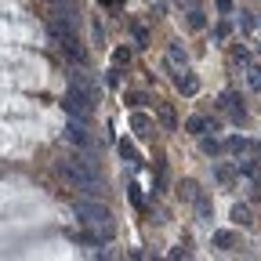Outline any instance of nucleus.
Instances as JSON below:
<instances>
[{
    "label": "nucleus",
    "mask_w": 261,
    "mask_h": 261,
    "mask_svg": "<svg viewBox=\"0 0 261 261\" xmlns=\"http://www.w3.org/2000/svg\"><path fill=\"white\" fill-rule=\"evenodd\" d=\"M65 138H69L76 149H94L91 130H84V123H76V120H69V123H65Z\"/></svg>",
    "instance_id": "39448f33"
},
{
    "label": "nucleus",
    "mask_w": 261,
    "mask_h": 261,
    "mask_svg": "<svg viewBox=\"0 0 261 261\" xmlns=\"http://www.w3.org/2000/svg\"><path fill=\"white\" fill-rule=\"evenodd\" d=\"M47 29H51V37L62 44V51L69 55L73 62H84L80 37H76V29H73V22H69V18H62V15H58V18H51V22H47Z\"/></svg>",
    "instance_id": "7ed1b4c3"
},
{
    "label": "nucleus",
    "mask_w": 261,
    "mask_h": 261,
    "mask_svg": "<svg viewBox=\"0 0 261 261\" xmlns=\"http://www.w3.org/2000/svg\"><path fill=\"white\" fill-rule=\"evenodd\" d=\"M221 109H232V116H236V120H243V116H247V113H243V102H240V94H236V91H225V94H221Z\"/></svg>",
    "instance_id": "0eeeda50"
},
{
    "label": "nucleus",
    "mask_w": 261,
    "mask_h": 261,
    "mask_svg": "<svg viewBox=\"0 0 261 261\" xmlns=\"http://www.w3.org/2000/svg\"><path fill=\"white\" fill-rule=\"evenodd\" d=\"M91 106H94V102H91V91L76 80V84L69 87V94H65V109H69V113L80 120V116H87V113H91Z\"/></svg>",
    "instance_id": "20e7f679"
},
{
    "label": "nucleus",
    "mask_w": 261,
    "mask_h": 261,
    "mask_svg": "<svg viewBox=\"0 0 261 261\" xmlns=\"http://www.w3.org/2000/svg\"><path fill=\"white\" fill-rule=\"evenodd\" d=\"M225 149L240 156V152H247V149H250V142H247V138H228V142H225Z\"/></svg>",
    "instance_id": "f8f14e48"
},
{
    "label": "nucleus",
    "mask_w": 261,
    "mask_h": 261,
    "mask_svg": "<svg viewBox=\"0 0 261 261\" xmlns=\"http://www.w3.org/2000/svg\"><path fill=\"white\" fill-rule=\"evenodd\" d=\"M55 174L65 181V185H73L80 192H98L102 185H98V174H94V163L87 156H73V160H58L55 163Z\"/></svg>",
    "instance_id": "f257e3e1"
},
{
    "label": "nucleus",
    "mask_w": 261,
    "mask_h": 261,
    "mask_svg": "<svg viewBox=\"0 0 261 261\" xmlns=\"http://www.w3.org/2000/svg\"><path fill=\"white\" fill-rule=\"evenodd\" d=\"M178 91L189 98V94H196V91H200V80H196L192 73H185V76H178Z\"/></svg>",
    "instance_id": "1a4fd4ad"
},
{
    "label": "nucleus",
    "mask_w": 261,
    "mask_h": 261,
    "mask_svg": "<svg viewBox=\"0 0 261 261\" xmlns=\"http://www.w3.org/2000/svg\"><path fill=\"white\" fill-rule=\"evenodd\" d=\"M120 156H123V160H135V145H130V142H120Z\"/></svg>",
    "instance_id": "f3484780"
},
{
    "label": "nucleus",
    "mask_w": 261,
    "mask_h": 261,
    "mask_svg": "<svg viewBox=\"0 0 261 261\" xmlns=\"http://www.w3.org/2000/svg\"><path fill=\"white\" fill-rule=\"evenodd\" d=\"M247 80H250L254 91H261V69H257V65H250V62H247Z\"/></svg>",
    "instance_id": "ddd939ff"
},
{
    "label": "nucleus",
    "mask_w": 261,
    "mask_h": 261,
    "mask_svg": "<svg viewBox=\"0 0 261 261\" xmlns=\"http://www.w3.org/2000/svg\"><path fill=\"white\" fill-rule=\"evenodd\" d=\"M113 62H116V65H127V62H130V51H127V47H116Z\"/></svg>",
    "instance_id": "2eb2a0df"
},
{
    "label": "nucleus",
    "mask_w": 261,
    "mask_h": 261,
    "mask_svg": "<svg viewBox=\"0 0 261 261\" xmlns=\"http://www.w3.org/2000/svg\"><path fill=\"white\" fill-rule=\"evenodd\" d=\"M130 40H135V47H145V40H149V33L138 25V22H130Z\"/></svg>",
    "instance_id": "9b49d317"
},
{
    "label": "nucleus",
    "mask_w": 261,
    "mask_h": 261,
    "mask_svg": "<svg viewBox=\"0 0 261 261\" xmlns=\"http://www.w3.org/2000/svg\"><path fill=\"white\" fill-rule=\"evenodd\" d=\"M218 11H221V15H228V11H232V0H218Z\"/></svg>",
    "instance_id": "aec40b11"
},
{
    "label": "nucleus",
    "mask_w": 261,
    "mask_h": 261,
    "mask_svg": "<svg viewBox=\"0 0 261 261\" xmlns=\"http://www.w3.org/2000/svg\"><path fill=\"white\" fill-rule=\"evenodd\" d=\"M130 203L142 207V192H138V185H130Z\"/></svg>",
    "instance_id": "6ab92c4d"
},
{
    "label": "nucleus",
    "mask_w": 261,
    "mask_h": 261,
    "mask_svg": "<svg viewBox=\"0 0 261 261\" xmlns=\"http://www.w3.org/2000/svg\"><path fill=\"white\" fill-rule=\"evenodd\" d=\"M167 58H171V62H185V58H189V55H185V51H181V47H174V44H171V51H167Z\"/></svg>",
    "instance_id": "dca6fc26"
},
{
    "label": "nucleus",
    "mask_w": 261,
    "mask_h": 261,
    "mask_svg": "<svg viewBox=\"0 0 261 261\" xmlns=\"http://www.w3.org/2000/svg\"><path fill=\"white\" fill-rule=\"evenodd\" d=\"M106 84H109V87H120V73H116V69H113V73H109V76H106Z\"/></svg>",
    "instance_id": "412c9836"
},
{
    "label": "nucleus",
    "mask_w": 261,
    "mask_h": 261,
    "mask_svg": "<svg viewBox=\"0 0 261 261\" xmlns=\"http://www.w3.org/2000/svg\"><path fill=\"white\" fill-rule=\"evenodd\" d=\"M203 149H207V152H211V156H218V152H221V145H218V142H214V138H207V142H203Z\"/></svg>",
    "instance_id": "a211bd4d"
},
{
    "label": "nucleus",
    "mask_w": 261,
    "mask_h": 261,
    "mask_svg": "<svg viewBox=\"0 0 261 261\" xmlns=\"http://www.w3.org/2000/svg\"><path fill=\"white\" fill-rule=\"evenodd\" d=\"M211 243H214L218 250H236V247H240V236L232 232V228H221V232L211 236Z\"/></svg>",
    "instance_id": "423d86ee"
},
{
    "label": "nucleus",
    "mask_w": 261,
    "mask_h": 261,
    "mask_svg": "<svg viewBox=\"0 0 261 261\" xmlns=\"http://www.w3.org/2000/svg\"><path fill=\"white\" fill-rule=\"evenodd\" d=\"M214 174H218V181H232V178H236V171L228 167V163H218V171H214Z\"/></svg>",
    "instance_id": "4468645a"
},
{
    "label": "nucleus",
    "mask_w": 261,
    "mask_h": 261,
    "mask_svg": "<svg viewBox=\"0 0 261 261\" xmlns=\"http://www.w3.org/2000/svg\"><path fill=\"white\" fill-rule=\"evenodd\" d=\"M232 221H236V225H250V221H254V218H250V207H247V203H236V207H232Z\"/></svg>",
    "instance_id": "9d476101"
},
{
    "label": "nucleus",
    "mask_w": 261,
    "mask_h": 261,
    "mask_svg": "<svg viewBox=\"0 0 261 261\" xmlns=\"http://www.w3.org/2000/svg\"><path fill=\"white\" fill-rule=\"evenodd\" d=\"M73 211H76L80 225L94 228V232H102V240H106V236H113V211H109L102 200H80Z\"/></svg>",
    "instance_id": "f03ea898"
},
{
    "label": "nucleus",
    "mask_w": 261,
    "mask_h": 261,
    "mask_svg": "<svg viewBox=\"0 0 261 261\" xmlns=\"http://www.w3.org/2000/svg\"><path fill=\"white\" fill-rule=\"evenodd\" d=\"M130 127H135V135H138V138H145V135H152V116L135 113V116H130Z\"/></svg>",
    "instance_id": "6e6552de"
}]
</instances>
